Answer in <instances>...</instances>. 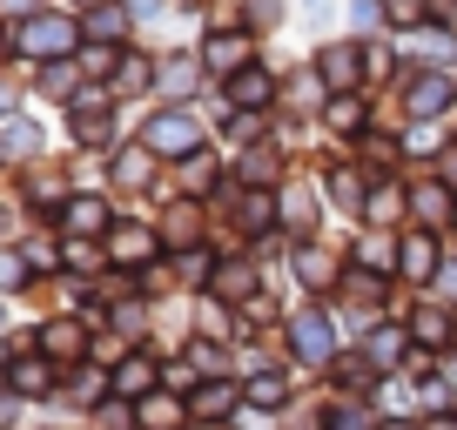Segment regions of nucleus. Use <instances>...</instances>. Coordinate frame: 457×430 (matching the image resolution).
<instances>
[{
	"label": "nucleus",
	"instance_id": "26",
	"mask_svg": "<svg viewBox=\"0 0 457 430\" xmlns=\"http://www.w3.org/2000/svg\"><path fill=\"white\" fill-rule=\"evenodd\" d=\"M41 87H47V95H68V87H74V68H47Z\"/></svg>",
	"mask_w": 457,
	"mask_h": 430
},
{
	"label": "nucleus",
	"instance_id": "2",
	"mask_svg": "<svg viewBox=\"0 0 457 430\" xmlns=\"http://www.w3.org/2000/svg\"><path fill=\"white\" fill-rule=\"evenodd\" d=\"M437 269H444V256H437V243H430V229L397 243V276H411V283H437Z\"/></svg>",
	"mask_w": 457,
	"mask_h": 430
},
{
	"label": "nucleus",
	"instance_id": "23",
	"mask_svg": "<svg viewBox=\"0 0 457 430\" xmlns=\"http://www.w3.org/2000/svg\"><path fill=\"white\" fill-rule=\"evenodd\" d=\"M249 397H256V403H283V376H256V384H249Z\"/></svg>",
	"mask_w": 457,
	"mask_h": 430
},
{
	"label": "nucleus",
	"instance_id": "22",
	"mask_svg": "<svg viewBox=\"0 0 457 430\" xmlns=\"http://www.w3.org/2000/svg\"><path fill=\"white\" fill-rule=\"evenodd\" d=\"M215 289H222V296H249V269H243V262L222 269V283H215Z\"/></svg>",
	"mask_w": 457,
	"mask_h": 430
},
{
	"label": "nucleus",
	"instance_id": "15",
	"mask_svg": "<svg viewBox=\"0 0 457 430\" xmlns=\"http://www.w3.org/2000/svg\"><path fill=\"white\" fill-rule=\"evenodd\" d=\"M243 54H249V41H243V34H215V41H209V61H215V68H236Z\"/></svg>",
	"mask_w": 457,
	"mask_h": 430
},
{
	"label": "nucleus",
	"instance_id": "24",
	"mask_svg": "<svg viewBox=\"0 0 457 430\" xmlns=\"http://www.w3.org/2000/svg\"><path fill=\"white\" fill-rule=\"evenodd\" d=\"M21 276H28V262H21V256H0V289H21Z\"/></svg>",
	"mask_w": 457,
	"mask_h": 430
},
{
	"label": "nucleus",
	"instance_id": "31",
	"mask_svg": "<svg viewBox=\"0 0 457 430\" xmlns=\"http://www.w3.org/2000/svg\"><path fill=\"white\" fill-rule=\"evenodd\" d=\"M0 115H14V87H0Z\"/></svg>",
	"mask_w": 457,
	"mask_h": 430
},
{
	"label": "nucleus",
	"instance_id": "27",
	"mask_svg": "<svg viewBox=\"0 0 457 430\" xmlns=\"http://www.w3.org/2000/svg\"><path fill=\"white\" fill-rule=\"evenodd\" d=\"M101 430H129V403H108V410H101Z\"/></svg>",
	"mask_w": 457,
	"mask_h": 430
},
{
	"label": "nucleus",
	"instance_id": "28",
	"mask_svg": "<svg viewBox=\"0 0 457 430\" xmlns=\"http://www.w3.org/2000/svg\"><path fill=\"white\" fill-rule=\"evenodd\" d=\"M437 175H444V182L457 188V142H451V148H444V155H437Z\"/></svg>",
	"mask_w": 457,
	"mask_h": 430
},
{
	"label": "nucleus",
	"instance_id": "30",
	"mask_svg": "<svg viewBox=\"0 0 457 430\" xmlns=\"http://www.w3.org/2000/svg\"><path fill=\"white\" fill-rule=\"evenodd\" d=\"M430 430H457V410H437V424H430Z\"/></svg>",
	"mask_w": 457,
	"mask_h": 430
},
{
	"label": "nucleus",
	"instance_id": "19",
	"mask_svg": "<svg viewBox=\"0 0 457 430\" xmlns=\"http://www.w3.org/2000/svg\"><path fill=\"white\" fill-rule=\"evenodd\" d=\"M296 269H303V283H329V262L316 256V249H303V256H296Z\"/></svg>",
	"mask_w": 457,
	"mask_h": 430
},
{
	"label": "nucleus",
	"instance_id": "7",
	"mask_svg": "<svg viewBox=\"0 0 457 430\" xmlns=\"http://www.w3.org/2000/svg\"><path fill=\"white\" fill-rule=\"evenodd\" d=\"M411 336H417L424 350H444V343L457 336V316H451V310H417V316H411Z\"/></svg>",
	"mask_w": 457,
	"mask_h": 430
},
{
	"label": "nucleus",
	"instance_id": "9",
	"mask_svg": "<svg viewBox=\"0 0 457 430\" xmlns=\"http://www.w3.org/2000/svg\"><path fill=\"white\" fill-rule=\"evenodd\" d=\"M403 357H411V330H377L370 336V363L390 370V363H403Z\"/></svg>",
	"mask_w": 457,
	"mask_h": 430
},
{
	"label": "nucleus",
	"instance_id": "4",
	"mask_svg": "<svg viewBox=\"0 0 457 430\" xmlns=\"http://www.w3.org/2000/svg\"><path fill=\"white\" fill-rule=\"evenodd\" d=\"M329 350H337L329 316H323V310H303V316H296V357H303V363H329Z\"/></svg>",
	"mask_w": 457,
	"mask_h": 430
},
{
	"label": "nucleus",
	"instance_id": "5",
	"mask_svg": "<svg viewBox=\"0 0 457 430\" xmlns=\"http://www.w3.org/2000/svg\"><path fill=\"white\" fill-rule=\"evenodd\" d=\"M21 47H28V54L61 61L74 47V28H68V21H28V28H21Z\"/></svg>",
	"mask_w": 457,
	"mask_h": 430
},
{
	"label": "nucleus",
	"instance_id": "17",
	"mask_svg": "<svg viewBox=\"0 0 457 430\" xmlns=\"http://www.w3.org/2000/svg\"><path fill=\"white\" fill-rule=\"evenodd\" d=\"M41 135H34V121H14V128H0V155H21V148H34Z\"/></svg>",
	"mask_w": 457,
	"mask_h": 430
},
{
	"label": "nucleus",
	"instance_id": "18",
	"mask_svg": "<svg viewBox=\"0 0 457 430\" xmlns=\"http://www.w3.org/2000/svg\"><path fill=\"white\" fill-rule=\"evenodd\" d=\"M121 28H129V21L114 14V7H95V14H87V34H95V41H114Z\"/></svg>",
	"mask_w": 457,
	"mask_h": 430
},
{
	"label": "nucleus",
	"instance_id": "3",
	"mask_svg": "<svg viewBox=\"0 0 457 430\" xmlns=\"http://www.w3.org/2000/svg\"><path fill=\"white\" fill-rule=\"evenodd\" d=\"M202 121L195 115H155L148 121V148H162V155H182V148H195Z\"/></svg>",
	"mask_w": 457,
	"mask_h": 430
},
{
	"label": "nucleus",
	"instance_id": "11",
	"mask_svg": "<svg viewBox=\"0 0 457 430\" xmlns=\"http://www.w3.org/2000/svg\"><path fill=\"white\" fill-rule=\"evenodd\" d=\"M47 384H54V376H47L41 357H21V363H14V390H21V397H41Z\"/></svg>",
	"mask_w": 457,
	"mask_h": 430
},
{
	"label": "nucleus",
	"instance_id": "33",
	"mask_svg": "<svg viewBox=\"0 0 457 430\" xmlns=\"http://www.w3.org/2000/svg\"><path fill=\"white\" fill-rule=\"evenodd\" d=\"M87 7H95V0H87Z\"/></svg>",
	"mask_w": 457,
	"mask_h": 430
},
{
	"label": "nucleus",
	"instance_id": "29",
	"mask_svg": "<svg viewBox=\"0 0 457 430\" xmlns=\"http://www.w3.org/2000/svg\"><path fill=\"white\" fill-rule=\"evenodd\" d=\"M329 430H363V410H337V417H329Z\"/></svg>",
	"mask_w": 457,
	"mask_h": 430
},
{
	"label": "nucleus",
	"instance_id": "25",
	"mask_svg": "<svg viewBox=\"0 0 457 430\" xmlns=\"http://www.w3.org/2000/svg\"><path fill=\"white\" fill-rule=\"evenodd\" d=\"M202 410H209V417H228V410H236V397H228V390H202Z\"/></svg>",
	"mask_w": 457,
	"mask_h": 430
},
{
	"label": "nucleus",
	"instance_id": "14",
	"mask_svg": "<svg viewBox=\"0 0 457 430\" xmlns=\"http://www.w3.org/2000/svg\"><path fill=\"white\" fill-rule=\"evenodd\" d=\"M41 350H54V357H81V330H74V323H47Z\"/></svg>",
	"mask_w": 457,
	"mask_h": 430
},
{
	"label": "nucleus",
	"instance_id": "21",
	"mask_svg": "<svg viewBox=\"0 0 457 430\" xmlns=\"http://www.w3.org/2000/svg\"><path fill=\"white\" fill-rule=\"evenodd\" d=\"M390 21H397V28H417V21H424V0H390Z\"/></svg>",
	"mask_w": 457,
	"mask_h": 430
},
{
	"label": "nucleus",
	"instance_id": "32",
	"mask_svg": "<svg viewBox=\"0 0 457 430\" xmlns=\"http://www.w3.org/2000/svg\"><path fill=\"white\" fill-rule=\"evenodd\" d=\"M28 7H34V0H7V14H28Z\"/></svg>",
	"mask_w": 457,
	"mask_h": 430
},
{
	"label": "nucleus",
	"instance_id": "16",
	"mask_svg": "<svg viewBox=\"0 0 457 430\" xmlns=\"http://www.w3.org/2000/svg\"><path fill=\"white\" fill-rule=\"evenodd\" d=\"M276 87H270V74H236V101L243 108H256V101H270Z\"/></svg>",
	"mask_w": 457,
	"mask_h": 430
},
{
	"label": "nucleus",
	"instance_id": "8",
	"mask_svg": "<svg viewBox=\"0 0 457 430\" xmlns=\"http://www.w3.org/2000/svg\"><path fill=\"white\" fill-rule=\"evenodd\" d=\"M357 74H363V54H357V47H329V54H323V81H329V87H343V95H350V87H357Z\"/></svg>",
	"mask_w": 457,
	"mask_h": 430
},
{
	"label": "nucleus",
	"instance_id": "10",
	"mask_svg": "<svg viewBox=\"0 0 457 430\" xmlns=\"http://www.w3.org/2000/svg\"><path fill=\"white\" fill-rule=\"evenodd\" d=\"M148 384H155V363H148V357H129V363H121V376H114V390H121V397H142Z\"/></svg>",
	"mask_w": 457,
	"mask_h": 430
},
{
	"label": "nucleus",
	"instance_id": "12",
	"mask_svg": "<svg viewBox=\"0 0 457 430\" xmlns=\"http://www.w3.org/2000/svg\"><path fill=\"white\" fill-rule=\"evenodd\" d=\"M101 222H108V209H101L95 195H74V202H68V229L87 236V229H101Z\"/></svg>",
	"mask_w": 457,
	"mask_h": 430
},
{
	"label": "nucleus",
	"instance_id": "20",
	"mask_svg": "<svg viewBox=\"0 0 457 430\" xmlns=\"http://www.w3.org/2000/svg\"><path fill=\"white\" fill-rule=\"evenodd\" d=\"M329 121H337V128H357V121H363V108H357V95H343V101H337V108H329Z\"/></svg>",
	"mask_w": 457,
	"mask_h": 430
},
{
	"label": "nucleus",
	"instance_id": "13",
	"mask_svg": "<svg viewBox=\"0 0 457 430\" xmlns=\"http://www.w3.org/2000/svg\"><path fill=\"white\" fill-rule=\"evenodd\" d=\"M188 87H195V61L175 54L169 68H162V95H188Z\"/></svg>",
	"mask_w": 457,
	"mask_h": 430
},
{
	"label": "nucleus",
	"instance_id": "6",
	"mask_svg": "<svg viewBox=\"0 0 457 430\" xmlns=\"http://www.w3.org/2000/svg\"><path fill=\"white\" fill-rule=\"evenodd\" d=\"M444 108H451V74H424V81H411V115L417 121L444 115Z\"/></svg>",
	"mask_w": 457,
	"mask_h": 430
},
{
	"label": "nucleus",
	"instance_id": "1",
	"mask_svg": "<svg viewBox=\"0 0 457 430\" xmlns=\"http://www.w3.org/2000/svg\"><path fill=\"white\" fill-rule=\"evenodd\" d=\"M411 215L424 222V229H444V222H457V188L444 182V175L417 182V188H411Z\"/></svg>",
	"mask_w": 457,
	"mask_h": 430
}]
</instances>
